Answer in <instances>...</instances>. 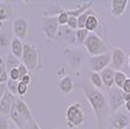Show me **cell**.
<instances>
[{"mask_svg":"<svg viewBox=\"0 0 130 129\" xmlns=\"http://www.w3.org/2000/svg\"><path fill=\"white\" fill-rule=\"evenodd\" d=\"M56 19H57V22H58L59 26H65L67 22H68L69 15L67 14V12L65 11V10H61V11L57 14Z\"/></svg>","mask_w":130,"mask_h":129,"instance_id":"cb8c5ba5","label":"cell"},{"mask_svg":"<svg viewBox=\"0 0 130 129\" xmlns=\"http://www.w3.org/2000/svg\"><path fill=\"white\" fill-rule=\"evenodd\" d=\"M127 63H128V66L130 68V54H128V57H127Z\"/></svg>","mask_w":130,"mask_h":129,"instance_id":"ab89813d","label":"cell"},{"mask_svg":"<svg viewBox=\"0 0 130 129\" xmlns=\"http://www.w3.org/2000/svg\"><path fill=\"white\" fill-rule=\"evenodd\" d=\"M108 98H109V106L111 109V112L114 114L120 110L124 106L125 102L122 98V91L120 88L113 86L112 88L108 89Z\"/></svg>","mask_w":130,"mask_h":129,"instance_id":"5b68a950","label":"cell"},{"mask_svg":"<svg viewBox=\"0 0 130 129\" xmlns=\"http://www.w3.org/2000/svg\"><path fill=\"white\" fill-rule=\"evenodd\" d=\"M28 89H29V86H26L25 84H23L22 82H19L18 83V87H17V93H18V95L24 96L27 93V91H28Z\"/></svg>","mask_w":130,"mask_h":129,"instance_id":"484cf974","label":"cell"},{"mask_svg":"<svg viewBox=\"0 0 130 129\" xmlns=\"http://www.w3.org/2000/svg\"><path fill=\"white\" fill-rule=\"evenodd\" d=\"M122 98H123V101L125 103L127 101L130 100V93H125V92H122Z\"/></svg>","mask_w":130,"mask_h":129,"instance_id":"d590c367","label":"cell"},{"mask_svg":"<svg viewBox=\"0 0 130 129\" xmlns=\"http://www.w3.org/2000/svg\"><path fill=\"white\" fill-rule=\"evenodd\" d=\"M89 32L87 29L82 28V29H77L75 31V39H76V44L78 46H83L85 41L87 40Z\"/></svg>","mask_w":130,"mask_h":129,"instance_id":"ffe728a7","label":"cell"},{"mask_svg":"<svg viewBox=\"0 0 130 129\" xmlns=\"http://www.w3.org/2000/svg\"><path fill=\"white\" fill-rule=\"evenodd\" d=\"M8 76H9V79L12 80L14 82H20V73H19V70H18V67L17 68H13L11 70L8 72Z\"/></svg>","mask_w":130,"mask_h":129,"instance_id":"f1b7e54d","label":"cell"},{"mask_svg":"<svg viewBox=\"0 0 130 129\" xmlns=\"http://www.w3.org/2000/svg\"><path fill=\"white\" fill-rule=\"evenodd\" d=\"M110 63H111V54L109 53L89 57V68L92 73H100L105 68L109 67Z\"/></svg>","mask_w":130,"mask_h":129,"instance_id":"8992f818","label":"cell"},{"mask_svg":"<svg viewBox=\"0 0 130 129\" xmlns=\"http://www.w3.org/2000/svg\"><path fill=\"white\" fill-rule=\"evenodd\" d=\"M80 87L82 88L84 95L86 96L87 100L91 107L93 114L97 119L99 128L102 129L104 122H105L104 114H105V107H106L103 93L98 89H95L94 87H89L86 85H83Z\"/></svg>","mask_w":130,"mask_h":129,"instance_id":"6da1fadb","label":"cell"},{"mask_svg":"<svg viewBox=\"0 0 130 129\" xmlns=\"http://www.w3.org/2000/svg\"><path fill=\"white\" fill-rule=\"evenodd\" d=\"M66 26L68 27L71 30H74L76 31L78 29V21H77V18L75 17H69L68 19V22L66 23Z\"/></svg>","mask_w":130,"mask_h":129,"instance_id":"83f0119b","label":"cell"},{"mask_svg":"<svg viewBox=\"0 0 130 129\" xmlns=\"http://www.w3.org/2000/svg\"><path fill=\"white\" fill-rule=\"evenodd\" d=\"M13 129H19V128H17V127H15V128H13Z\"/></svg>","mask_w":130,"mask_h":129,"instance_id":"b9f144b4","label":"cell"},{"mask_svg":"<svg viewBox=\"0 0 130 129\" xmlns=\"http://www.w3.org/2000/svg\"><path fill=\"white\" fill-rule=\"evenodd\" d=\"M27 22L23 18H17L13 23V32L15 34V37L20 39L21 41L24 40L26 37L27 33Z\"/></svg>","mask_w":130,"mask_h":129,"instance_id":"7c38bea8","label":"cell"},{"mask_svg":"<svg viewBox=\"0 0 130 129\" xmlns=\"http://www.w3.org/2000/svg\"><path fill=\"white\" fill-rule=\"evenodd\" d=\"M6 70V67H5V65L4 64H2V65H0V76L3 74V72Z\"/></svg>","mask_w":130,"mask_h":129,"instance_id":"f35d334b","label":"cell"},{"mask_svg":"<svg viewBox=\"0 0 130 129\" xmlns=\"http://www.w3.org/2000/svg\"><path fill=\"white\" fill-rule=\"evenodd\" d=\"M127 79V76L125 74L124 72L122 71H117L115 72V78H114V86L118 88H120L123 86L124 82L126 81Z\"/></svg>","mask_w":130,"mask_h":129,"instance_id":"44dd1931","label":"cell"},{"mask_svg":"<svg viewBox=\"0 0 130 129\" xmlns=\"http://www.w3.org/2000/svg\"><path fill=\"white\" fill-rule=\"evenodd\" d=\"M66 126L69 129H76L86 121V114L80 102H73L66 109Z\"/></svg>","mask_w":130,"mask_h":129,"instance_id":"3957f363","label":"cell"},{"mask_svg":"<svg viewBox=\"0 0 130 129\" xmlns=\"http://www.w3.org/2000/svg\"><path fill=\"white\" fill-rule=\"evenodd\" d=\"M6 90H7V88H6V84H0V102H1L2 98L4 96V94H5Z\"/></svg>","mask_w":130,"mask_h":129,"instance_id":"836d02e7","label":"cell"},{"mask_svg":"<svg viewBox=\"0 0 130 129\" xmlns=\"http://www.w3.org/2000/svg\"><path fill=\"white\" fill-rule=\"evenodd\" d=\"M0 129H9V122L8 119L4 117L0 118Z\"/></svg>","mask_w":130,"mask_h":129,"instance_id":"d6a6232c","label":"cell"},{"mask_svg":"<svg viewBox=\"0 0 130 129\" xmlns=\"http://www.w3.org/2000/svg\"><path fill=\"white\" fill-rule=\"evenodd\" d=\"M126 129H129V127H128V128H126Z\"/></svg>","mask_w":130,"mask_h":129,"instance_id":"7bdbcfd3","label":"cell"},{"mask_svg":"<svg viewBox=\"0 0 130 129\" xmlns=\"http://www.w3.org/2000/svg\"><path fill=\"white\" fill-rule=\"evenodd\" d=\"M83 47L87 51V53L90 56H96L108 53L109 45L103 41L95 33H89L87 40L83 45Z\"/></svg>","mask_w":130,"mask_h":129,"instance_id":"277c9868","label":"cell"},{"mask_svg":"<svg viewBox=\"0 0 130 129\" xmlns=\"http://www.w3.org/2000/svg\"><path fill=\"white\" fill-rule=\"evenodd\" d=\"M22 64L29 72H34L41 68V54L35 45L31 43L23 44V52L22 58Z\"/></svg>","mask_w":130,"mask_h":129,"instance_id":"7a4b0ae2","label":"cell"},{"mask_svg":"<svg viewBox=\"0 0 130 129\" xmlns=\"http://www.w3.org/2000/svg\"><path fill=\"white\" fill-rule=\"evenodd\" d=\"M121 91L125 93H130V78H127L121 87Z\"/></svg>","mask_w":130,"mask_h":129,"instance_id":"1f68e13d","label":"cell"},{"mask_svg":"<svg viewBox=\"0 0 130 129\" xmlns=\"http://www.w3.org/2000/svg\"><path fill=\"white\" fill-rule=\"evenodd\" d=\"M129 129H130V120H129Z\"/></svg>","mask_w":130,"mask_h":129,"instance_id":"60d3db41","label":"cell"},{"mask_svg":"<svg viewBox=\"0 0 130 129\" xmlns=\"http://www.w3.org/2000/svg\"><path fill=\"white\" fill-rule=\"evenodd\" d=\"M30 129H41V127L39 126V124L37 123L36 121L32 120V124H31V127H30Z\"/></svg>","mask_w":130,"mask_h":129,"instance_id":"8d00e7d4","label":"cell"},{"mask_svg":"<svg viewBox=\"0 0 130 129\" xmlns=\"http://www.w3.org/2000/svg\"><path fill=\"white\" fill-rule=\"evenodd\" d=\"M126 60V54L121 48H115L111 53L110 67L115 71H121Z\"/></svg>","mask_w":130,"mask_h":129,"instance_id":"ba28073f","label":"cell"},{"mask_svg":"<svg viewBox=\"0 0 130 129\" xmlns=\"http://www.w3.org/2000/svg\"><path fill=\"white\" fill-rule=\"evenodd\" d=\"M100 76L102 78V82H103V86L107 88L110 89L114 86V78H115V71L109 66L107 68H105L103 71H101Z\"/></svg>","mask_w":130,"mask_h":129,"instance_id":"2e32d148","label":"cell"},{"mask_svg":"<svg viewBox=\"0 0 130 129\" xmlns=\"http://www.w3.org/2000/svg\"><path fill=\"white\" fill-rule=\"evenodd\" d=\"M15 96H13L8 90H6L4 96L0 102V114L2 116H8L13 106V101H14Z\"/></svg>","mask_w":130,"mask_h":129,"instance_id":"5bb4252c","label":"cell"},{"mask_svg":"<svg viewBox=\"0 0 130 129\" xmlns=\"http://www.w3.org/2000/svg\"><path fill=\"white\" fill-rule=\"evenodd\" d=\"M130 115L125 110L120 109L113 114L112 126L114 129H126L129 127Z\"/></svg>","mask_w":130,"mask_h":129,"instance_id":"9c48e42d","label":"cell"},{"mask_svg":"<svg viewBox=\"0 0 130 129\" xmlns=\"http://www.w3.org/2000/svg\"><path fill=\"white\" fill-rule=\"evenodd\" d=\"M124 107H125V111L130 115V100L127 101V102L124 104Z\"/></svg>","mask_w":130,"mask_h":129,"instance_id":"74e56055","label":"cell"},{"mask_svg":"<svg viewBox=\"0 0 130 129\" xmlns=\"http://www.w3.org/2000/svg\"><path fill=\"white\" fill-rule=\"evenodd\" d=\"M7 44V39L3 34H0V47H5Z\"/></svg>","mask_w":130,"mask_h":129,"instance_id":"e575fe53","label":"cell"},{"mask_svg":"<svg viewBox=\"0 0 130 129\" xmlns=\"http://www.w3.org/2000/svg\"><path fill=\"white\" fill-rule=\"evenodd\" d=\"M58 88L63 94H70L74 89V82L72 77L66 75L62 77L58 82Z\"/></svg>","mask_w":130,"mask_h":129,"instance_id":"9a60e30c","label":"cell"},{"mask_svg":"<svg viewBox=\"0 0 130 129\" xmlns=\"http://www.w3.org/2000/svg\"><path fill=\"white\" fill-rule=\"evenodd\" d=\"M64 54L67 56V59L69 61V65L71 67V70L73 72L79 73V69L82 64V55L81 54L73 49H66L64 51Z\"/></svg>","mask_w":130,"mask_h":129,"instance_id":"8fae6325","label":"cell"},{"mask_svg":"<svg viewBox=\"0 0 130 129\" xmlns=\"http://www.w3.org/2000/svg\"><path fill=\"white\" fill-rule=\"evenodd\" d=\"M13 106L15 107L18 114L21 116V118H22L24 121H26V122L32 121L33 120L32 113H31L30 109L28 107V105H27L24 101H22L21 98L15 96L14 101H13Z\"/></svg>","mask_w":130,"mask_h":129,"instance_id":"30bf717a","label":"cell"},{"mask_svg":"<svg viewBox=\"0 0 130 129\" xmlns=\"http://www.w3.org/2000/svg\"><path fill=\"white\" fill-rule=\"evenodd\" d=\"M99 22H100V16H98L97 13L95 12L94 14H91L87 17L85 23V29H87L89 33H93L98 28Z\"/></svg>","mask_w":130,"mask_h":129,"instance_id":"e0dca14e","label":"cell"},{"mask_svg":"<svg viewBox=\"0 0 130 129\" xmlns=\"http://www.w3.org/2000/svg\"><path fill=\"white\" fill-rule=\"evenodd\" d=\"M18 83H19V82H14V81H12V80H10V79L6 83V88H7V90L10 92L13 96H17V95H18V93H17Z\"/></svg>","mask_w":130,"mask_h":129,"instance_id":"d4e9b609","label":"cell"},{"mask_svg":"<svg viewBox=\"0 0 130 129\" xmlns=\"http://www.w3.org/2000/svg\"><path fill=\"white\" fill-rule=\"evenodd\" d=\"M10 47H11L12 54L18 59L22 58V52H23V44H22V41L20 39H18V38L13 37L11 40Z\"/></svg>","mask_w":130,"mask_h":129,"instance_id":"ac0fdd59","label":"cell"},{"mask_svg":"<svg viewBox=\"0 0 130 129\" xmlns=\"http://www.w3.org/2000/svg\"><path fill=\"white\" fill-rule=\"evenodd\" d=\"M9 18V10L5 5L0 3V22H4Z\"/></svg>","mask_w":130,"mask_h":129,"instance_id":"4316f807","label":"cell"},{"mask_svg":"<svg viewBox=\"0 0 130 129\" xmlns=\"http://www.w3.org/2000/svg\"><path fill=\"white\" fill-rule=\"evenodd\" d=\"M18 70H19V73H20V77H21V78L29 73L28 69H27L24 65L22 64V62H21V63L19 64V66H18ZM20 80H21V79H20Z\"/></svg>","mask_w":130,"mask_h":129,"instance_id":"4dcf8cb0","label":"cell"},{"mask_svg":"<svg viewBox=\"0 0 130 129\" xmlns=\"http://www.w3.org/2000/svg\"><path fill=\"white\" fill-rule=\"evenodd\" d=\"M89 82L91 84L92 87H94L95 89L100 90L103 87V82H102V78L99 73H92L89 76Z\"/></svg>","mask_w":130,"mask_h":129,"instance_id":"d6986e66","label":"cell"},{"mask_svg":"<svg viewBox=\"0 0 130 129\" xmlns=\"http://www.w3.org/2000/svg\"><path fill=\"white\" fill-rule=\"evenodd\" d=\"M42 29L45 34V36L52 40L54 39L59 29V24L57 22L56 16H47L43 18V22H42Z\"/></svg>","mask_w":130,"mask_h":129,"instance_id":"52a82bcc","label":"cell"},{"mask_svg":"<svg viewBox=\"0 0 130 129\" xmlns=\"http://www.w3.org/2000/svg\"><path fill=\"white\" fill-rule=\"evenodd\" d=\"M20 63H21L20 59L16 58L13 54H10L7 57V61H6V70H7V72H9L13 68H17Z\"/></svg>","mask_w":130,"mask_h":129,"instance_id":"603a6c76","label":"cell"},{"mask_svg":"<svg viewBox=\"0 0 130 129\" xmlns=\"http://www.w3.org/2000/svg\"><path fill=\"white\" fill-rule=\"evenodd\" d=\"M95 11L93 8H90L88 9L85 13H83L82 15L77 18V21H78V29H82V28H85V23H86V21H87V17L91 14H94Z\"/></svg>","mask_w":130,"mask_h":129,"instance_id":"7402d4cb","label":"cell"},{"mask_svg":"<svg viewBox=\"0 0 130 129\" xmlns=\"http://www.w3.org/2000/svg\"><path fill=\"white\" fill-rule=\"evenodd\" d=\"M20 82H22V83H23V84H25L26 86H29L30 84H31V82H32V76H31L30 73H28V74L24 75L23 77H22Z\"/></svg>","mask_w":130,"mask_h":129,"instance_id":"f546056e","label":"cell"},{"mask_svg":"<svg viewBox=\"0 0 130 129\" xmlns=\"http://www.w3.org/2000/svg\"><path fill=\"white\" fill-rule=\"evenodd\" d=\"M129 1L128 0H112L111 1V15L116 18L119 19L123 16L125 13Z\"/></svg>","mask_w":130,"mask_h":129,"instance_id":"4fadbf2b","label":"cell"}]
</instances>
